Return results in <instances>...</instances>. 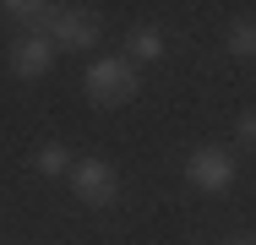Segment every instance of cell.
<instances>
[{"label":"cell","instance_id":"7a4b0ae2","mask_svg":"<svg viewBox=\"0 0 256 245\" xmlns=\"http://www.w3.org/2000/svg\"><path fill=\"white\" fill-rule=\"evenodd\" d=\"M66 180H71L76 202H88V207H109V202L120 196V169H114L109 158H76Z\"/></svg>","mask_w":256,"mask_h":245},{"label":"cell","instance_id":"6da1fadb","mask_svg":"<svg viewBox=\"0 0 256 245\" xmlns=\"http://www.w3.org/2000/svg\"><path fill=\"white\" fill-rule=\"evenodd\" d=\"M82 88H88V98H93L98 109H114V104H131L142 82H136V66H131V60L98 54V60L82 71Z\"/></svg>","mask_w":256,"mask_h":245},{"label":"cell","instance_id":"8fae6325","mask_svg":"<svg viewBox=\"0 0 256 245\" xmlns=\"http://www.w3.org/2000/svg\"><path fill=\"white\" fill-rule=\"evenodd\" d=\"M229 245H256V240H229Z\"/></svg>","mask_w":256,"mask_h":245},{"label":"cell","instance_id":"5b68a950","mask_svg":"<svg viewBox=\"0 0 256 245\" xmlns=\"http://www.w3.org/2000/svg\"><path fill=\"white\" fill-rule=\"evenodd\" d=\"M50 66H54V44L44 38V33L16 38V49H11V71H16V76H44Z\"/></svg>","mask_w":256,"mask_h":245},{"label":"cell","instance_id":"9c48e42d","mask_svg":"<svg viewBox=\"0 0 256 245\" xmlns=\"http://www.w3.org/2000/svg\"><path fill=\"white\" fill-rule=\"evenodd\" d=\"M229 54L234 60H256V22H234L229 28Z\"/></svg>","mask_w":256,"mask_h":245},{"label":"cell","instance_id":"30bf717a","mask_svg":"<svg viewBox=\"0 0 256 245\" xmlns=\"http://www.w3.org/2000/svg\"><path fill=\"white\" fill-rule=\"evenodd\" d=\"M234 131H240V142H246V147H256V114H240Z\"/></svg>","mask_w":256,"mask_h":245},{"label":"cell","instance_id":"ba28073f","mask_svg":"<svg viewBox=\"0 0 256 245\" xmlns=\"http://www.w3.org/2000/svg\"><path fill=\"white\" fill-rule=\"evenodd\" d=\"M71 164H76V158H71V152H66V147L60 142H50V147H38V152H33V169H38V174H71Z\"/></svg>","mask_w":256,"mask_h":245},{"label":"cell","instance_id":"8992f818","mask_svg":"<svg viewBox=\"0 0 256 245\" xmlns=\"http://www.w3.org/2000/svg\"><path fill=\"white\" fill-rule=\"evenodd\" d=\"M0 16L22 22L28 33H50L54 16H60V6H54V0H6V6H0Z\"/></svg>","mask_w":256,"mask_h":245},{"label":"cell","instance_id":"3957f363","mask_svg":"<svg viewBox=\"0 0 256 245\" xmlns=\"http://www.w3.org/2000/svg\"><path fill=\"white\" fill-rule=\"evenodd\" d=\"M186 180L207 196H224L234 186V158L224 152V147H196L191 158H186Z\"/></svg>","mask_w":256,"mask_h":245},{"label":"cell","instance_id":"52a82bcc","mask_svg":"<svg viewBox=\"0 0 256 245\" xmlns=\"http://www.w3.org/2000/svg\"><path fill=\"white\" fill-rule=\"evenodd\" d=\"M164 49H169V38H164L158 28H131V33H126V60H131V66H136V60H158Z\"/></svg>","mask_w":256,"mask_h":245},{"label":"cell","instance_id":"277c9868","mask_svg":"<svg viewBox=\"0 0 256 245\" xmlns=\"http://www.w3.org/2000/svg\"><path fill=\"white\" fill-rule=\"evenodd\" d=\"M44 38L54 49H93L98 44V16L93 11H76V6H60V16H54V28Z\"/></svg>","mask_w":256,"mask_h":245}]
</instances>
